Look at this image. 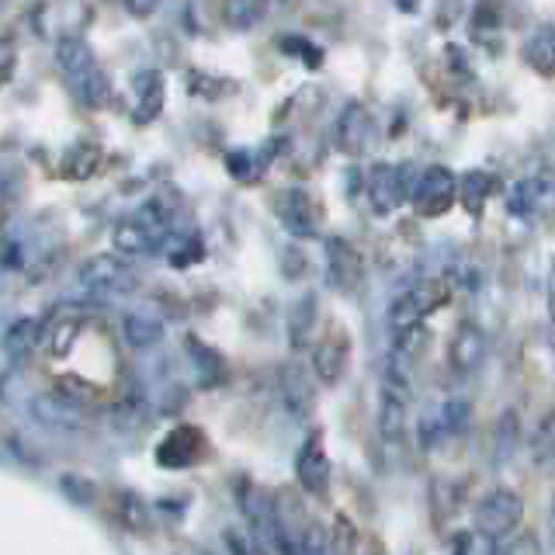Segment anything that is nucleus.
<instances>
[{
    "mask_svg": "<svg viewBox=\"0 0 555 555\" xmlns=\"http://www.w3.org/2000/svg\"><path fill=\"white\" fill-rule=\"evenodd\" d=\"M468 413H473V406H468L465 399H448L438 410V416H430V421L438 424L441 438H451V434H462L468 427Z\"/></svg>",
    "mask_w": 555,
    "mask_h": 555,
    "instance_id": "c85d7f7f",
    "label": "nucleus"
},
{
    "mask_svg": "<svg viewBox=\"0 0 555 555\" xmlns=\"http://www.w3.org/2000/svg\"><path fill=\"white\" fill-rule=\"evenodd\" d=\"M317 312H320V302H317V295H312V292L299 295L295 306L288 309V337H292L295 351L309 344V334L317 330Z\"/></svg>",
    "mask_w": 555,
    "mask_h": 555,
    "instance_id": "6ab92c4d",
    "label": "nucleus"
},
{
    "mask_svg": "<svg viewBox=\"0 0 555 555\" xmlns=\"http://www.w3.org/2000/svg\"><path fill=\"white\" fill-rule=\"evenodd\" d=\"M525 56H528L534 74H542V77H552L555 74V31H552V25H542V28L531 35Z\"/></svg>",
    "mask_w": 555,
    "mask_h": 555,
    "instance_id": "b1692460",
    "label": "nucleus"
},
{
    "mask_svg": "<svg viewBox=\"0 0 555 555\" xmlns=\"http://www.w3.org/2000/svg\"><path fill=\"white\" fill-rule=\"evenodd\" d=\"M77 278H80V288L98 295V299L135 292V271L121 254H98L91 260H83Z\"/></svg>",
    "mask_w": 555,
    "mask_h": 555,
    "instance_id": "f257e3e1",
    "label": "nucleus"
},
{
    "mask_svg": "<svg viewBox=\"0 0 555 555\" xmlns=\"http://www.w3.org/2000/svg\"><path fill=\"white\" fill-rule=\"evenodd\" d=\"M188 83H191V94H202V98H222V94L233 91L230 80H212V77H205V74H191Z\"/></svg>",
    "mask_w": 555,
    "mask_h": 555,
    "instance_id": "473e14b6",
    "label": "nucleus"
},
{
    "mask_svg": "<svg viewBox=\"0 0 555 555\" xmlns=\"http://www.w3.org/2000/svg\"><path fill=\"white\" fill-rule=\"evenodd\" d=\"M35 413H39V421L52 424V427H77V406L74 403H60V396H42L35 399Z\"/></svg>",
    "mask_w": 555,
    "mask_h": 555,
    "instance_id": "cd10ccee",
    "label": "nucleus"
},
{
    "mask_svg": "<svg viewBox=\"0 0 555 555\" xmlns=\"http://www.w3.org/2000/svg\"><path fill=\"white\" fill-rule=\"evenodd\" d=\"M517 438H520V421H517V413L507 410V413H500V424H496V451H493V459L496 465L500 462H511V455L517 451Z\"/></svg>",
    "mask_w": 555,
    "mask_h": 555,
    "instance_id": "c756f323",
    "label": "nucleus"
},
{
    "mask_svg": "<svg viewBox=\"0 0 555 555\" xmlns=\"http://www.w3.org/2000/svg\"><path fill=\"white\" fill-rule=\"evenodd\" d=\"M14 60H17V49H14V42H11V39H0V87H4V80L11 77Z\"/></svg>",
    "mask_w": 555,
    "mask_h": 555,
    "instance_id": "4c0bfd02",
    "label": "nucleus"
},
{
    "mask_svg": "<svg viewBox=\"0 0 555 555\" xmlns=\"http://www.w3.org/2000/svg\"><path fill=\"white\" fill-rule=\"evenodd\" d=\"M525 517V500H520L514 490H490L476 507V531L493 538V542H503L507 534H514V528Z\"/></svg>",
    "mask_w": 555,
    "mask_h": 555,
    "instance_id": "7ed1b4c3",
    "label": "nucleus"
},
{
    "mask_svg": "<svg viewBox=\"0 0 555 555\" xmlns=\"http://www.w3.org/2000/svg\"><path fill=\"white\" fill-rule=\"evenodd\" d=\"M347 364H351V347H347V340L337 334L317 344V351H312V375H317L323 386H337V382H344Z\"/></svg>",
    "mask_w": 555,
    "mask_h": 555,
    "instance_id": "ddd939ff",
    "label": "nucleus"
},
{
    "mask_svg": "<svg viewBox=\"0 0 555 555\" xmlns=\"http://www.w3.org/2000/svg\"><path fill=\"white\" fill-rule=\"evenodd\" d=\"M101 167V146L98 143H74L66 150L63 156V178L66 181H87V178H94V170Z\"/></svg>",
    "mask_w": 555,
    "mask_h": 555,
    "instance_id": "412c9836",
    "label": "nucleus"
},
{
    "mask_svg": "<svg viewBox=\"0 0 555 555\" xmlns=\"http://www.w3.org/2000/svg\"><path fill=\"white\" fill-rule=\"evenodd\" d=\"M548 195V184L542 178H525V181H517L511 188V198H507V208H511V216L517 219H531L538 212V205L545 202Z\"/></svg>",
    "mask_w": 555,
    "mask_h": 555,
    "instance_id": "4be33fe9",
    "label": "nucleus"
},
{
    "mask_svg": "<svg viewBox=\"0 0 555 555\" xmlns=\"http://www.w3.org/2000/svg\"><path fill=\"white\" fill-rule=\"evenodd\" d=\"M282 399H285V410L295 416L299 424H306L312 410H317V396H312V382L306 375V369L299 364H288L282 372Z\"/></svg>",
    "mask_w": 555,
    "mask_h": 555,
    "instance_id": "4468645a",
    "label": "nucleus"
},
{
    "mask_svg": "<svg viewBox=\"0 0 555 555\" xmlns=\"http://www.w3.org/2000/svg\"><path fill=\"white\" fill-rule=\"evenodd\" d=\"M531 448H534L538 465H548V459H552V416H545V421L538 424V430L531 434Z\"/></svg>",
    "mask_w": 555,
    "mask_h": 555,
    "instance_id": "72a5a7b5",
    "label": "nucleus"
},
{
    "mask_svg": "<svg viewBox=\"0 0 555 555\" xmlns=\"http://www.w3.org/2000/svg\"><path fill=\"white\" fill-rule=\"evenodd\" d=\"M160 112H164V74L143 69V74H135V108H132L135 126H150Z\"/></svg>",
    "mask_w": 555,
    "mask_h": 555,
    "instance_id": "dca6fc26",
    "label": "nucleus"
},
{
    "mask_svg": "<svg viewBox=\"0 0 555 555\" xmlns=\"http://www.w3.org/2000/svg\"><path fill=\"white\" fill-rule=\"evenodd\" d=\"M375 115L364 108L361 101H351L347 108L340 112L337 126H334V146L344 153V156H364L372 146H375Z\"/></svg>",
    "mask_w": 555,
    "mask_h": 555,
    "instance_id": "423d86ee",
    "label": "nucleus"
},
{
    "mask_svg": "<svg viewBox=\"0 0 555 555\" xmlns=\"http://www.w3.org/2000/svg\"><path fill=\"white\" fill-rule=\"evenodd\" d=\"M264 14H268V0H225L222 4V22L233 31L254 28Z\"/></svg>",
    "mask_w": 555,
    "mask_h": 555,
    "instance_id": "393cba45",
    "label": "nucleus"
},
{
    "mask_svg": "<svg viewBox=\"0 0 555 555\" xmlns=\"http://www.w3.org/2000/svg\"><path fill=\"white\" fill-rule=\"evenodd\" d=\"M56 66L66 74V80H74V77L87 74L91 66H98L94 63V49L87 46L80 35H66V39L56 42Z\"/></svg>",
    "mask_w": 555,
    "mask_h": 555,
    "instance_id": "a211bd4d",
    "label": "nucleus"
},
{
    "mask_svg": "<svg viewBox=\"0 0 555 555\" xmlns=\"http://www.w3.org/2000/svg\"><path fill=\"white\" fill-rule=\"evenodd\" d=\"M451 364L459 372H476L486 358V334L476 323H459L455 337H451Z\"/></svg>",
    "mask_w": 555,
    "mask_h": 555,
    "instance_id": "2eb2a0df",
    "label": "nucleus"
},
{
    "mask_svg": "<svg viewBox=\"0 0 555 555\" xmlns=\"http://www.w3.org/2000/svg\"><path fill=\"white\" fill-rule=\"evenodd\" d=\"M451 288L444 282H434V278H427V282H416L410 292H403L399 299L392 302L389 309V323L392 326H406V323H424V317H430L434 309L448 302Z\"/></svg>",
    "mask_w": 555,
    "mask_h": 555,
    "instance_id": "0eeeda50",
    "label": "nucleus"
},
{
    "mask_svg": "<svg viewBox=\"0 0 555 555\" xmlns=\"http://www.w3.org/2000/svg\"><path fill=\"white\" fill-rule=\"evenodd\" d=\"M230 170H233V178L236 181H254L260 178V164L254 160V153H230Z\"/></svg>",
    "mask_w": 555,
    "mask_h": 555,
    "instance_id": "f704fd0d",
    "label": "nucleus"
},
{
    "mask_svg": "<svg viewBox=\"0 0 555 555\" xmlns=\"http://www.w3.org/2000/svg\"><path fill=\"white\" fill-rule=\"evenodd\" d=\"M184 347H188L191 361H195L198 382H202V386H216V382L225 375V361H222V354L216 351V347L202 344L198 337H188V340H184Z\"/></svg>",
    "mask_w": 555,
    "mask_h": 555,
    "instance_id": "5701e85b",
    "label": "nucleus"
},
{
    "mask_svg": "<svg viewBox=\"0 0 555 555\" xmlns=\"http://www.w3.org/2000/svg\"><path fill=\"white\" fill-rule=\"evenodd\" d=\"M205 455V434L198 427H173L167 438L156 444V465L164 468H188Z\"/></svg>",
    "mask_w": 555,
    "mask_h": 555,
    "instance_id": "9d476101",
    "label": "nucleus"
},
{
    "mask_svg": "<svg viewBox=\"0 0 555 555\" xmlns=\"http://www.w3.org/2000/svg\"><path fill=\"white\" fill-rule=\"evenodd\" d=\"M35 344H39V323H35V320H17L4 334V351L14 361H25Z\"/></svg>",
    "mask_w": 555,
    "mask_h": 555,
    "instance_id": "bb28decb",
    "label": "nucleus"
},
{
    "mask_svg": "<svg viewBox=\"0 0 555 555\" xmlns=\"http://www.w3.org/2000/svg\"><path fill=\"white\" fill-rule=\"evenodd\" d=\"M282 46H285L288 52H299V56H302V63H306V66H312V69L320 66V56H323V52H320L317 46H309L306 39H285Z\"/></svg>",
    "mask_w": 555,
    "mask_h": 555,
    "instance_id": "e433bc0d",
    "label": "nucleus"
},
{
    "mask_svg": "<svg viewBox=\"0 0 555 555\" xmlns=\"http://www.w3.org/2000/svg\"><path fill=\"white\" fill-rule=\"evenodd\" d=\"M406 164H375L369 170V202L378 216H392L406 202Z\"/></svg>",
    "mask_w": 555,
    "mask_h": 555,
    "instance_id": "1a4fd4ad",
    "label": "nucleus"
},
{
    "mask_svg": "<svg viewBox=\"0 0 555 555\" xmlns=\"http://www.w3.org/2000/svg\"><path fill=\"white\" fill-rule=\"evenodd\" d=\"M121 337H126L132 351H150V347L164 340V320L150 309L129 312V317L121 320Z\"/></svg>",
    "mask_w": 555,
    "mask_h": 555,
    "instance_id": "f3484780",
    "label": "nucleus"
},
{
    "mask_svg": "<svg viewBox=\"0 0 555 555\" xmlns=\"http://www.w3.org/2000/svg\"><path fill=\"white\" fill-rule=\"evenodd\" d=\"M121 517H126V525L132 531H146V507H143V500L126 493V503H121Z\"/></svg>",
    "mask_w": 555,
    "mask_h": 555,
    "instance_id": "c9c22d12",
    "label": "nucleus"
},
{
    "mask_svg": "<svg viewBox=\"0 0 555 555\" xmlns=\"http://www.w3.org/2000/svg\"><path fill=\"white\" fill-rule=\"evenodd\" d=\"M455 188H459L455 170L444 167V164H430V167L421 170V178L413 181V188L406 191V198H410L416 216L438 219V216L448 212L451 205H455Z\"/></svg>",
    "mask_w": 555,
    "mask_h": 555,
    "instance_id": "f03ea898",
    "label": "nucleus"
},
{
    "mask_svg": "<svg viewBox=\"0 0 555 555\" xmlns=\"http://www.w3.org/2000/svg\"><path fill=\"white\" fill-rule=\"evenodd\" d=\"M361 278H364V257L358 254L354 243H347L344 236H330L326 240V285L340 295H351L358 292Z\"/></svg>",
    "mask_w": 555,
    "mask_h": 555,
    "instance_id": "6e6552de",
    "label": "nucleus"
},
{
    "mask_svg": "<svg viewBox=\"0 0 555 555\" xmlns=\"http://www.w3.org/2000/svg\"><path fill=\"white\" fill-rule=\"evenodd\" d=\"M295 476H299V486L317 500H326L330 496V476H334V468H330V459L320 444V438H309L299 451V459H295Z\"/></svg>",
    "mask_w": 555,
    "mask_h": 555,
    "instance_id": "9b49d317",
    "label": "nucleus"
},
{
    "mask_svg": "<svg viewBox=\"0 0 555 555\" xmlns=\"http://www.w3.org/2000/svg\"><path fill=\"white\" fill-rule=\"evenodd\" d=\"M396 330H399V337H396V354L413 358V354H421V351H424V344H427V326H424V323H406V326H396Z\"/></svg>",
    "mask_w": 555,
    "mask_h": 555,
    "instance_id": "2f4dec72",
    "label": "nucleus"
},
{
    "mask_svg": "<svg viewBox=\"0 0 555 555\" xmlns=\"http://www.w3.org/2000/svg\"><path fill=\"white\" fill-rule=\"evenodd\" d=\"M69 83H74V94L87 104V108H101V104L108 101V94H112L108 77H104L98 66H91V69H87V74L74 77Z\"/></svg>",
    "mask_w": 555,
    "mask_h": 555,
    "instance_id": "a878e982",
    "label": "nucleus"
},
{
    "mask_svg": "<svg viewBox=\"0 0 555 555\" xmlns=\"http://www.w3.org/2000/svg\"><path fill=\"white\" fill-rule=\"evenodd\" d=\"M202 257H205V247H202V236L195 230L181 233V240L173 243V250L167 254L170 268H191V264H198Z\"/></svg>",
    "mask_w": 555,
    "mask_h": 555,
    "instance_id": "7c9ffc66",
    "label": "nucleus"
},
{
    "mask_svg": "<svg viewBox=\"0 0 555 555\" xmlns=\"http://www.w3.org/2000/svg\"><path fill=\"white\" fill-rule=\"evenodd\" d=\"M80 330H83V317L80 312H69V306H63V312H56L46 326H39V340L46 344V351L52 358H66L74 351Z\"/></svg>",
    "mask_w": 555,
    "mask_h": 555,
    "instance_id": "f8f14e48",
    "label": "nucleus"
},
{
    "mask_svg": "<svg viewBox=\"0 0 555 555\" xmlns=\"http://www.w3.org/2000/svg\"><path fill=\"white\" fill-rule=\"evenodd\" d=\"M406 406H410V382L403 372H386L382 386V406H378V430L386 444H399L406 434Z\"/></svg>",
    "mask_w": 555,
    "mask_h": 555,
    "instance_id": "39448f33",
    "label": "nucleus"
},
{
    "mask_svg": "<svg viewBox=\"0 0 555 555\" xmlns=\"http://www.w3.org/2000/svg\"><path fill=\"white\" fill-rule=\"evenodd\" d=\"M493 188H496V178H493L490 170H468L465 178L459 181V188H455V198H462L465 212L479 216V212H482V205H486V198L493 195Z\"/></svg>",
    "mask_w": 555,
    "mask_h": 555,
    "instance_id": "aec40b11",
    "label": "nucleus"
},
{
    "mask_svg": "<svg viewBox=\"0 0 555 555\" xmlns=\"http://www.w3.org/2000/svg\"><path fill=\"white\" fill-rule=\"evenodd\" d=\"M274 216L295 240H312L320 233V208L306 188H285L274 195Z\"/></svg>",
    "mask_w": 555,
    "mask_h": 555,
    "instance_id": "20e7f679",
    "label": "nucleus"
},
{
    "mask_svg": "<svg viewBox=\"0 0 555 555\" xmlns=\"http://www.w3.org/2000/svg\"><path fill=\"white\" fill-rule=\"evenodd\" d=\"M126 8L132 17H150L156 8H160V0H126Z\"/></svg>",
    "mask_w": 555,
    "mask_h": 555,
    "instance_id": "58836bf2",
    "label": "nucleus"
}]
</instances>
